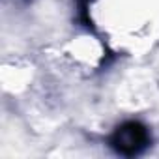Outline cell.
I'll use <instances>...</instances> for the list:
<instances>
[{
  "label": "cell",
  "mask_w": 159,
  "mask_h": 159,
  "mask_svg": "<svg viewBox=\"0 0 159 159\" xmlns=\"http://www.w3.org/2000/svg\"><path fill=\"white\" fill-rule=\"evenodd\" d=\"M150 144L148 129L139 122H125L118 125L111 137V146L122 155H139Z\"/></svg>",
  "instance_id": "6da1fadb"
}]
</instances>
